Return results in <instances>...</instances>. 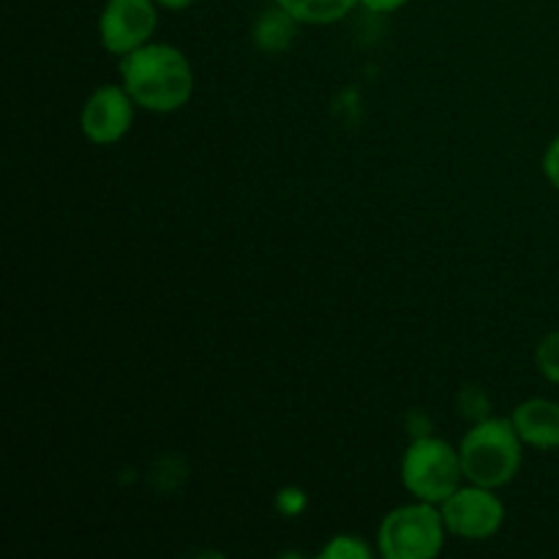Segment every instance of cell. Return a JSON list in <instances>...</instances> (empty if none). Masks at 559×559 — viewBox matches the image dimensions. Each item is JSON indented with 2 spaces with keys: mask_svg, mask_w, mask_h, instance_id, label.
<instances>
[{
  "mask_svg": "<svg viewBox=\"0 0 559 559\" xmlns=\"http://www.w3.org/2000/svg\"><path fill=\"white\" fill-rule=\"evenodd\" d=\"M278 506H282V511L287 513V516H295V513L306 506V497L295 489H284L278 491Z\"/></svg>",
  "mask_w": 559,
  "mask_h": 559,
  "instance_id": "cell-14",
  "label": "cell"
},
{
  "mask_svg": "<svg viewBox=\"0 0 559 559\" xmlns=\"http://www.w3.org/2000/svg\"><path fill=\"white\" fill-rule=\"evenodd\" d=\"M511 424L524 445L538 451H557L559 448V404L551 399H527L511 415Z\"/></svg>",
  "mask_w": 559,
  "mask_h": 559,
  "instance_id": "cell-8",
  "label": "cell"
},
{
  "mask_svg": "<svg viewBox=\"0 0 559 559\" xmlns=\"http://www.w3.org/2000/svg\"><path fill=\"white\" fill-rule=\"evenodd\" d=\"M544 175L551 186L559 191V136L549 142L544 153Z\"/></svg>",
  "mask_w": 559,
  "mask_h": 559,
  "instance_id": "cell-13",
  "label": "cell"
},
{
  "mask_svg": "<svg viewBox=\"0 0 559 559\" xmlns=\"http://www.w3.org/2000/svg\"><path fill=\"white\" fill-rule=\"evenodd\" d=\"M300 25H333L353 14L360 0H276Z\"/></svg>",
  "mask_w": 559,
  "mask_h": 559,
  "instance_id": "cell-10",
  "label": "cell"
},
{
  "mask_svg": "<svg viewBox=\"0 0 559 559\" xmlns=\"http://www.w3.org/2000/svg\"><path fill=\"white\" fill-rule=\"evenodd\" d=\"M448 527L440 506L415 500L385 513L377 530L382 559H435L445 549Z\"/></svg>",
  "mask_w": 559,
  "mask_h": 559,
  "instance_id": "cell-3",
  "label": "cell"
},
{
  "mask_svg": "<svg viewBox=\"0 0 559 559\" xmlns=\"http://www.w3.org/2000/svg\"><path fill=\"white\" fill-rule=\"evenodd\" d=\"M535 366L549 382L559 385V331H551L549 336L540 338L535 349Z\"/></svg>",
  "mask_w": 559,
  "mask_h": 559,
  "instance_id": "cell-12",
  "label": "cell"
},
{
  "mask_svg": "<svg viewBox=\"0 0 559 559\" xmlns=\"http://www.w3.org/2000/svg\"><path fill=\"white\" fill-rule=\"evenodd\" d=\"M298 25L300 22L276 3L273 9L262 11V14L257 16L254 27H251V41H254V47L260 49V52L278 55L284 52V49L293 47Z\"/></svg>",
  "mask_w": 559,
  "mask_h": 559,
  "instance_id": "cell-9",
  "label": "cell"
},
{
  "mask_svg": "<svg viewBox=\"0 0 559 559\" xmlns=\"http://www.w3.org/2000/svg\"><path fill=\"white\" fill-rule=\"evenodd\" d=\"M448 535L462 540H489L506 524V506L495 489L467 484L440 506Z\"/></svg>",
  "mask_w": 559,
  "mask_h": 559,
  "instance_id": "cell-5",
  "label": "cell"
},
{
  "mask_svg": "<svg viewBox=\"0 0 559 559\" xmlns=\"http://www.w3.org/2000/svg\"><path fill=\"white\" fill-rule=\"evenodd\" d=\"M120 85L129 91L140 109L156 115H169L183 109L194 96V69L183 49L164 41H151L145 47L120 58Z\"/></svg>",
  "mask_w": 559,
  "mask_h": 559,
  "instance_id": "cell-1",
  "label": "cell"
},
{
  "mask_svg": "<svg viewBox=\"0 0 559 559\" xmlns=\"http://www.w3.org/2000/svg\"><path fill=\"white\" fill-rule=\"evenodd\" d=\"M158 9H167V11H183L189 9L191 3H197V0H156Z\"/></svg>",
  "mask_w": 559,
  "mask_h": 559,
  "instance_id": "cell-16",
  "label": "cell"
},
{
  "mask_svg": "<svg viewBox=\"0 0 559 559\" xmlns=\"http://www.w3.org/2000/svg\"><path fill=\"white\" fill-rule=\"evenodd\" d=\"M464 467L459 448L440 437H418L402 456V484L415 500L442 506L464 484Z\"/></svg>",
  "mask_w": 559,
  "mask_h": 559,
  "instance_id": "cell-4",
  "label": "cell"
},
{
  "mask_svg": "<svg viewBox=\"0 0 559 559\" xmlns=\"http://www.w3.org/2000/svg\"><path fill=\"white\" fill-rule=\"evenodd\" d=\"M158 27L156 0H107L98 14V41L104 52L123 58L153 41Z\"/></svg>",
  "mask_w": 559,
  "mask_h": 559,
  "instance_id": "cell-6",
  "label": "cell"
},
{
  "mask_svg": "<svg viewBox=\"0 0 559 559\" xmlns=\"http://www.w3.org/2000/svg\"><path fill=\"white\" fill-rule=\"evenodd\" d=\"M322 559H369L371 546L358 535H336L320 551Z\"/></svg>",
  "mask_w": 559,
  "mask_h": 559,
  "instance_id": "cell-11",
  "label": "cell"
},
{
  "mask_svg": "<svg viewBox=\"0 0 559 559\" xmlns=\"http://www.w3.org/2000/svg\"><path fill=\"white\" fill-rule=\"evenodd\" d=\"M409 0H360V5L369 11H374V14H393V11L404 9Z\"/></svg>",
  "mask_w": 559,
  "mask_h": 559,
  "instance_id": "cell-15",
  "label": "cell"
},
{
  "mask_svg": "<svg viewBox=\"0 0 559 559\" xmlns=\"http://www.w3.org/2000/svg\"><path fill=\"white\" fill-rule=\"evenodd\" d=\"M134 98L123 85H102L85 98L80 109V131L93 145H115L134 123Z\"/></svg>",
  "mask_w": 559,
  "mask_h": 559,
  "instance_id": "cell-7",
  "label": "cell"
},
{
  "mask_svg": "<svg viewBox=\"0 0 559 559\" xmlns=\"http://www.w3.org/2000/svg\"><path fill=\"white\" fill-rule=\"evenodd\" d=\"M522 448L511 418L475 420L459 442L464 478L486 489H506L522 469Z\"/></svg>",
  "mask_w": 559,
  "mask_h": 559,
  "instance_id": "cell-2",
  "label": "cell"
}]
</instances>
